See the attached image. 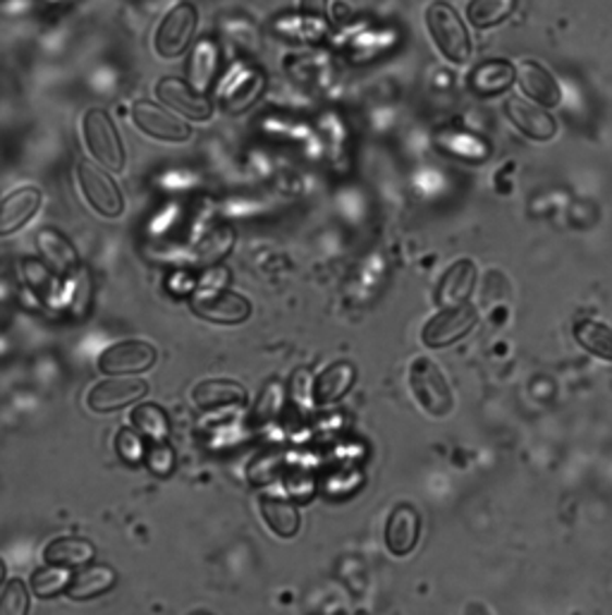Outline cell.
<instances>
[{"instance_id":"cell-6","label":"cell","mask_w":612,"mask_h":615,"mask_svg":"<svg viewBox=\"0 0 612 615\" xmlns=\"http://www.w3.org/2000/svg\"><path fill=\"white\" fill-rule=\"evenodd\" d=\"M158 350L146 340H120L99 354V372L106 376H137L149 372Z\"/></svg>"},{"instance_id":"cell-28","label":"cell","mask_w":612,"mask_h":615,"mask_svg":"<svg viewBox=\"0 0 612 615\" xmlns=\"http://www.w3.org/2000/svg\"><path fill=\"white\" fill-rule=\"evenodd\" d=\"M130 424L134 426V432H139L154 443H161L170 434V417L161 408V405L154 402H142L134 405L130 412Z\"/></svg>"},{"instance_id":"cell-26","label":"cell","mask_w":612,"mask_h":615,"mask_svg":"<svg viewBox=\"0 0 612 615\" xmlns=\"http://www.w3.org/2000/svg\"><path fill=\"white\" fill-rule=\"evenodd\" d=\"M436 144L445 154L462 158V161H472V164L486 161L488 154H491L488 152V144L467 130H443L436 137Z\"/></svg>"},{"instance_id":"cell-33","label":"cell","mask_w":612,"mask_h":615,"mask_svg":"<svg viewBox=\"0 0 612 615\" xmlns=\"http://www.w3.org/2000/svg\"><path fill=\"white\" fill-rule=\"evenodd\" d=\"M144 460H146V465H149V470L158 477H168L170 472L175 470V453L166 441L154 443V446L146 448Z\"/></svg>"},{"instance_id":"cell-32","label":"cell","mask_w":612,"mask_h":615,"mask_svg":"<svg viewBox=\"0 0 612 615\" xmlns=\"http://www.w3.org/2000/svg\"><path fill=\"white\" fill-rule=\"evenodd\" d=\"M29 594L32 589L20 577H12L5 582L3 594H0V615H29Z\"/></svg>"},{"instance_id":"cell-24","label":"cell","mask_w":612,"mask_h":615,"mask_svg":"<svg viewBox=\"0 0 612 615\" xmlns=\"http://www.w3.org/2000/svg\"><path fill=\"white\" fill-rule=\"evenodd\" d=\"M259 510H261L264 522L276 536L292 539L299 534L302 512L290 498L276 496V494H264L259 498Z\"/></svg>"},{"instance_id":"cell-29","label":"cell","mask_w":612,"mask_h":615,"mask_svg":"<svg viewBox=\"0 0 612 615\" xmlns=\"http://www.w3.org/2000/svg\"><path fill=\"white\" fill-rule=\"evenodd\" d=\"M276 32L295 41H318L328 34V22L311 15H283L276 22Z\"/></svg>"},{"instance_id":"cell-21","label":"cell","mask_w":612,"mask_h":615,"mask_svg":"<svg viewBox=\"0 0 612 615\" xmlns=\"http://www.w3.org/2000/svg\"><path fill=\"white\" fill-rule=\"evenodd\" d=\"M36 248H39L46 266L60 276H70L79 268V254L72 248V242L56 228H41L36 236Z\"/></svg>"},{"instance_id":"cell-36","label":"cell","mask_w":612,"mask_h":615,"mask_svg":"<svg viewBox=\"0 0 612 615\" xmlns=\"http://www.w3.org/2000/svg\"><path fill=\"white\" fill-rule=\"evenodd\" d=\"M22 268H24V278H27L29 286L36 290V292H51L53 286H56V274L51 268L46 266V262H34V260H24L22 262Z\"/></svg>"},{"instance_id":"cell-2","label":"cell","mask_w":612,"mask_h":615,"mask_svg":"<svg viewBox=\"0 0 612 615\" xmlns=\"http://www.w3.org/2000/svg\"><path fill=\"white\" fill-rule=\"evenodd\" d=\"M426 27L431 32V39L438 46V51L443 53L450 63L464 65L472 58V39L469 32L464 27L457 10L443 0L428 5L426 10Z\"/></svg>"},{"instance_id":"cell-4","label":"cell","mask_w":612,"mask_h":615,"mask_svg":"<svg viewBox=\"0 0 612 615\" xmlns=\"http://www.w3.org/2000/svg\"><path fill=\"white\" fill-rule=\"evenodd\" d=\"M476 324H479V312L472 304L445 306V310H440L428 318L421 330V340L431 350L455 346L457 340L472 334Z\"/></svg>"},{"instance_id":"cell-8","label":"cell","mask_w":612,"mask_h":615,"mask_svg":"<svg viewBox=\"0 0 612 615\" xmlns=\"http://www.w3.org/2000/svg\"><path fill=\"white\" fill-rule=\"evenodd\" d=\"M77 178H79V188L84 196H87V202L101 216L118 218L122 212H125V200H122L118 182L110 178L103 168H99L91 161H79Z\"/></svg>"},{"instance_id":"cell-17","label":"cell","mask_w":612,"mask_h":615,"mask_svg":"<svg viewBox=\"0 0 612 615\" xmlns=\"http://www.w3.org/2000/svg\"><path fill=\"white\" fill-rule=\"evenodd\" d=\"M476 278H479L476 264L472 260H457L445 270L443 278H440L438 282V290H436L438 306H443L445 310V306L467 304L476 288Z\"/></svg>"},{"instance_id":"cell-31","label":"cell","mask_w":612,"mask_h":615,"mask_svg":"<svg viewBox=\"0 0 612 615\" xmlns=\"http://www.w3.org/2000/svg\"><path fill=\"white\" fill-rule=\"evenodd\" d=\"M514 8H517V0H472L467 5V17L476 29H491L505 22Z\"/></svg>"},{"instance_id":"cell-34","label":"cell","mask_w":612,"mask_h":615,"mask_svg":"<svg viewBox=\"0 0 612 615\" xmlns=\"http://www.w3.org/2000/svg\"><path fill=\"white\" fill-rule=\"evenodd\" d=\"M232 230L230 228H218L213 230L211 236H208L201 248H199V256H204L206 262H216V260H223V256L232 250Z\"/></svg>"},{"instance_id":"cell-16","label":"cell","mask_w":612,"mask_h":615,"mask_svg":"<svg viewBox=\"0 0 612 615\" xmlns=\"http://www.w3.org/2000/svg\"><path fill=\"white\" fill-rule=\"evenodd\" d=\"M118 584V572L106 563H89L75 570L68 584V599L72 601H94L113 592Z\"/></svg>"},{"instance_id":"cell-25","label":"cell","mask_w":612,"mask_h":615,"mask_svg":"<svg viewBox=\"0 0 612 615\" xmlns=\"http://www.w3.org/2000/svg\"><path fill=\"white\" fill-rule=\"evenodd\" d=\"M218 68H220V48L211 36H204V39L192 46V53L187 58V82L197 92L206 94L211 89V84L218 75Z\"/></svg>"},{"instance_id":"cell-7","label":"cell","mask_w":612,"mask_h":615,"mask_svg":"<svg viewBox=\"0 0 612 615\" xmlns=\"http://www.w3.org/2000/svg\"><path fill=\"white\" fill-rule=\"evenodd\" d=\"M192 312L213 324H242L252 316V302L240 292L204 288L192 298Z\"/></svg>"},{"instance_id":"cell-19","label":"cell","mask_w":612,"mask_h":615,"mask_svg":"<svg viewBox=\"0 0 612 615\" xmlns=\"http://www.w3.org/2000/svg\"><path fill=\"white\" fill-rule=\"evenodd\" d=\"M41 200L44 194L39 188H34V184L10 192L3 200V208H0V236L8 238L22 226H27L34 214L39 212Z\"/></svg>"},{"instance_id":"cell-39","label":"cell","mask_w":612,"mask_h":615,"mask_svg":"<svg viewBox=\"0 0 612 615\" xmlns=\"http://www.w3.org/2000/svg\"><path fill=\"white\" fill-rule=\"evenodd\" d=\"M197 615H211V613H197Z\"/></svg>"},{"instance_id":"cell-12","label":"cell","mask_w":612,"mask_h":615,"mask_svg":"<svg viewBox=\"0 0 612 615\" xmlns=\"http://www.w3.org/2000/svg\"><path fill=\"white\" fill-rule=\"evenodd\" d=\"M421 512L416 510L412 503H400L393 510H390L385 527H383V541L390 556L405 558L409 553L419 546L421 539Z\"/></svg>"},{"instance_id":"cell-15","label":"cell","mask_w":612,"mask_h":615,"mask_svg":"<svg viewBox=\"0 0 612 615\" xmlns=\"http://www.w3.org/2000/svg\"><path fill=\"white\" fill-rule=\"evenodd\" d=\"M517 82L526 98L543 108H555L562 104V87L553 72L536 60H522L517 68Z\"/></svg>"},{"instance_id":"cell-22","label":"cell","mask_w":612,"mask_h":615,"mask_svg":"<svg viewBox=\"0 0 612 615\" xmlns=\"http://www.w3.org/2000/svg\"><path fill=\"white\" fill-rule=\"evenodd\" d=\"M96 546L84 536H56L44 548V563L65 570H79L94 563Z\"/></svg>"},{"instance_id":"cell-5","label":"cell","mask_w":612,"mask_h":615,"mask_svg":"<svg viewBox=\"0 0 612 615\" xmlns=\"http://www.w3.org/2000/svg\"><path fill=\"white\" fill-rule=\"evenodd\" d=\"M149 396V384L137 376H108L94 384L87 393V408L91 412L108 414L144 400Z\"/></svg>"},{"instance_id":"cell-27","label":"cell","mask_w":612,"mask_h":615,"mask_svg":"<svg viewBox=\"0 0 612 615\" xmlns=\"http://www.w3.org/2000/svg\"><path fill=\"white\" fill-rule=\"evenodd\" d=\"M574 338H577V342L586 352L612 364V326L610 324L598 322V318H579V322L574 324Z\"/></svg>"},{"instance_id":"cell-18","label":"cell","mask_w":612,"mask_h":615,"mask_svg":"<svg viewBox=\"0 0 612 615\" xmlns=\"http://www.w3.org/2000/svg\"><path fill=\"white\" fill-rule=\"evenodd\" d=\"M192 402L201 412H216L228 408H242L247 402V390L230 378H206L192 390Z\"/></svg>"},{"instance_id":"cell-30","label":"cell","mask_w":612,"mask_h":615,"mask_svg":"<svg viewBox=\"0 0 612 615\" xmlns=\"http://www.w3.org/2000/svg\"><path fill=\"white\" fill-rule=\"evenodd\" d=\"M70 572L65 568H58V565L44 563L41 568H36L29 577V589L36 599H56L60 594L68 592L70 584Z\"/></svg>"},{"instance_id":"cell-14","label":"cell","mask_w":612,"mask_h":615,"mask_svg":"<svg viewBox=\"0 0 612 615\" xmlns=\"http://www.w3.org/2000/svg\"><path fill=\"white\" fill-rule=\"evenodd\" d=\"M505 113L512 120V125L529 140L550 142L558 134L555 118L543 106L534 104L531 98L510 96L505 101Z\"/></svg>"},{"instance_id":"cell-3","label":"cell","mask_w":612,"mask_h":615,"mask_svg":"<svg viewBox=\"0 0 612 615\" xmlns=\"http://www.w3.org/2000/svg\"><path fill=\"white\" fill-rule=\"evenodd\" d=\"M82 132L87 149L103 168L120 173L125 168V146L118 134L113 118L103 108H89L82 120Z\"/></svg>"},{"instance_id":"cell-35","label":"cell","mask_w":612,"mask_h":615,"mask_svg":"<svg viewBox=\"0 0 612 615\" xmlns=\"http://www.w3.org/2000/svg\"><path fill=\"white\" fill-rule=\"evenodd\" d=\"M115 448H118L120 458L125 462H139L146 458L142 434L134 432V429H120L115 436Z\"/></svg>"},{"instance_id":"cell-11","label":"cell","mask_w":612,"mask_h":615,"mask_svg":"<svg viewBox=\"0 0 612 615\" xmlns=\"http://www.w3.org/2000/svg\"><path fill=\"white\" fill-rule=\"evenodd\" d=\"M158 101L175 110L182 118H189L194 122H206L213 118V104L206 94L197 92L187 80L180 77H163L156 84Z\"/></svg>"},{"instance_id":"cell-9","label":"cell","mask_w":612,"mask_h":615,"mask_svg":"<svg viewBox=\"0 0 612 615\" xmlns=\"http://www.w3.org/2000/svg\"><path fill=\"white\" fill-rule=\"evenodd\" d=\"M266 84L268 80L259 68L237 65L225 77L223 87H220V108L232 116L244 113L264 96Z\"/></svg>"},{"instance_id":"cell-38","label":"cell","mask_w":612,"mask_h":615,"mask_svg":"<svg viewBox=\"0 0 612 615\" xmlns=\"http://www.w3.org/2000/svg\"><path fill=\"white\" fill-rule=\"evenodd\" d=\"M462 615H495V613L491 611V606H486L484 601H469V604L464 606Z\"/></svg>"},{"instance_id":"cell-20","label":"cell","mask_w":612,"mask_h":615,"mask_svg":"<svg viewBox=\"0 0 612 615\" xmlns=\"http://www.w3.org/2000/svg\"><path fill=\"white\" fill-rule=\"evenodd\" d=\"M357 384V366L347 360H338L328 364L314 381V400L316 405H335Z\"/></svg>"},{"instance_id":"cell-23","label":"cell","mask_w":612,"mask_h":615,"mask_svg":"<svg viewBox=\"0 0 612 615\" xmlns=\"http://www.w3.org/2000/svg\"><path fill=\"white\" fill-rule=\"evenodd\" d=\"M514 82H517V68L503 58L484 60L469 72V89L479 96L503 94Z\"/></svg>"},{"instance_id":"cell-1","label":"cell","mask_w":612,"mask_h":615,"mask_svg":"<svg viewBox=\"0 0 612 615\" xmlns=\"http://www.w3.org/2000/svg\"><path fill=\"white\" fill-rule=\"evenodd\" d=\"M409 388L416 405L431 417H448L455 410V393L443 369L431 357H416L409 366Z\"/></svg>"},{"instance_id":"cell-37","label":"cell","mask_w":612,"mask_h":615,"mask_svg":"<svg viewBox=\"0 0 612 615\" xmlns=\"http://www.w3.org/2000/svg\"><path fill=\"white\" fill-rule=\"evenodd\" d=\"M328 0H302V12L311 17H326Z\"/></svg>"},{"instance_id":"cell-10","label":"cell","mask_w":612,"mask_h":615,"mask_svg":"<svg viewBox=\"0 0 612 615\" xmlns=\"http://www.w3.org/2000/svg\"><path fill=\"white\" fill-rule=\"evenodd\" d=\"M197 8L192 3H180L168 10L161 27L156 32V51L163 58H178L187 51L197 32Z\"/></svg>"},{"instance_id":"cell-13","label":"cell","mask_w":612,"mask_h":615,"mask_svg":"<svg viewBox=\"0 0 612 615\" xmlns=\"http://www.w3.org/2000/svg\"><path fill=\"white\" fill-rule=\"evenodd\" d=\"M132 120H134V125L154 140L175 142V144L192 140V128L185 120L151 101H134Z\"/></svg>"}]
</instances>
